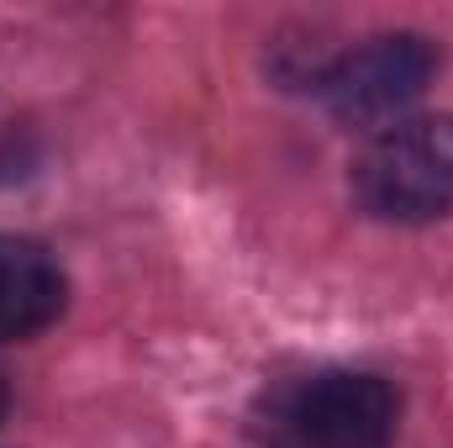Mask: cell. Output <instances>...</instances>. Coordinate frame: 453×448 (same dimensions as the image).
<instances>
[{"instance_id":"6da1fadb","label":"cell","mask_w":453,"mask_h":448,"mask_svg":"<svg viewBox=\"0 0 453 448\" xmlns=\"http://www.w3.org/2000/svg\"><path fill=\"white\" fill-rule=\"evenodd\" d=\"M353 196L380 222H433L453 206V112L380 132L353 164Z\"/></svg>"},{"instance_id":"7a4b0ae2","label":"cell","mask_w":453,"mask_h":448,"mask_svg":"<svg viewBox=\"0 0 453 448\" xmlns=\"http://www.w3.org/2000/svg\"><path fill=\"white\" fill-rule=\"evenodd\" d=\"M433 74H438V48L422 32H385V37H369L364 48L338 53L322 69L317 90L327 112L348 127H385L411 101L427 96Z\"/></svg>"},{"instance_id":"3957f363","label":"cell","mask_w":453,"mask_h":448,"mask_svg":"<svg viewBox=\"0 0 453 448\" xmlns=\"http://www.w3.org/2000/svg\"><path fill=\"white\" fill-rule=\"evenodd\" d=\"M395 417L401 401L380 375L322 369L280 401L274 428L290 448H385L395 438Z\"/></svg>"},{"instance_id":"277c9868","label":"cell","mask_w":453,"mask_h":448,"mask_svg":"<svg viewBox=\"0 0 453 448\" xmlns=\"http://www.w3.org/2000/svg\"><path fill=\"white\" fill-rule=\"evenodd\" d=\"M64 301H69V285L53 253L32 237L0 232V343L42 333L48 322H58Z\"/></svg>"},{"instance_id":"5b68a950","label":"cell","mask_w":453,"mask_h":448,"mask_svg":"<svg viewBox=\"0 0 453 448\" xmlns=\"http://www.w3.org/2000/svg\"><path fill=\"white\" fill-rule=\"evenodd\" d=\"M5 401H11V390H5V375H0V417H5Z\"/></svg>"}]
</instances>
